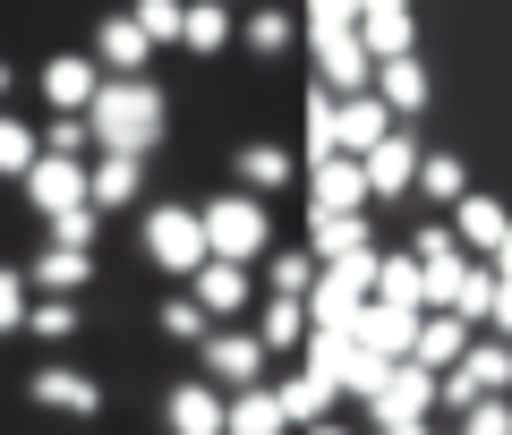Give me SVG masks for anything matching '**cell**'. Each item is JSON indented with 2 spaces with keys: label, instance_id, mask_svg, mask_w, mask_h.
Segmentation results:
<instances>
[{
  "label": "cell",
  "instance_id": "obj_19",
  "mask_svg": "<svg viewBox=\"0 0 512 435\" xmlns=\"http://www.w3.org/2000/svg\"><path fill=\"white\" fill-rule=\"evenodd\" d=\"M94 86H103V69H94L86 52H52V60H43V103H52V111H86Z\"/></svg>",
  "mask_w": 512,
  "mask_h": 435
},
{
  "label": "cell",
  "instance_id": "obj_22",
  "mask_svg": "<svg viewBox=\"0 0 512 435\" xmlns=\"http://www.w3.org/2000/svg\"><path fill=\"white\" fill-rule=\"evenodd\" d=\"M222 435H291V418H282L274 384H248V393H222Z\"/></svg>",
  "mask_w": 512,
  "mask_h": 435
},
{
  "label": "cell",
  "instance_id": "obj_30",
  "mask_svg": "<svg viewBox=\"0 0 512 435\" xmlns=\"http://www.w3.org/2000/svg\"><path fill=\"white\" fill-rule=\"evenodd\" d=\"M461 376H470L478 393H512V342H487V333H478V342L461 350Z\"/></svg>",
  "mask_w": 512,
  "mask_h": 435
},
{
  "label": "cell",
  "instance_id": "obj_44",
  "mask_svg": "<svg viewBox=\"0 0 512 435\" xmlns=\"http://www.w3.org/2000/svg\"><path fill=\"white\" fill-rule=\"evenodd\" d=\"M299 26H359V0H308Z\"/></svg>",
  "mask_w": 512,
  "mask_h": 435
},
{
  "label": "cell",
  "instance_id": "obj_34",
  "mask_svg": "<svg viewBox=\"0 0 512 435\" xmlns=\"http://www.w3.org/2000/svg\"><path fill=\"white\" fill-rule=\"evenodd\" d=\"M35 137H43V154H60V163H86V154H94L86 111H52V128H35Z\"/></svg>",
  "mask_w": 512,
  "mask_h": 435
},
{
  "label": "cell",
  "instance_id": "obj_39",
  "mask_svg": "<svg viewBox=\"0 0 512 435\" xmlns=\"http://www.w3.org/2000/svg\"><path fill=\"white\" fill-rule=\"evenodd\" d=\"M487 299H495V265H470V282H461V299H453V316H461V325H487Z\"/></svg>",
  "mask_w": 512,
  "mask_h": 435
},
{
  "label": "cell",
  "instance_id": "obj_46",
  "mask_svg": "<svg viewBox=\"0 0 512 435\" xmlns=\"http://www.w3.org/2000/svg\"><path fill=\"white\" fill-rule=\"evenodd\" d=\"M487 265H495V273L512 282V222H504V239H495V256H487Z\"/></svg>",
  "mask_w": 512,
  "mask_h": 435
},
{
  "label": "cell",
  "instance_id": "obj_10",
  "mask_svg": "<svg viewBox=\"0 0 512 435\" xmlns=\"http://www.w3.org/2000/svg\"><path fill=\"white\" fill-rule=\"evenodd\" d=\"M137 197H146V154H94L86 163V205L94 214H120Z\"/></svg>",
  "mask_w": 512,
  "mask_h": 435
},
{
  "label": "cell",
  "instance_id": "obj_12",
  "mask_svg": "<svg viewBox=\"0 0 512 435\" xmlns=\"http://www.w3.org/2000/svg\"><path fill=\"white\" fill-rule=\"evenodd\" d=\"M26 393H35L43 410H60V418H103V384H94L86 367H35Z\"/></svg>",
  "mask_w": 512,
  "mask_h": 435
},
{
  "label": "cell",
  "instance_id": "obj_45",
  "mask_svg": "<svg viewBox=\"0 0 512 435\" xmlns=\"http://www.w3.org/2000/svg\"><path fill=\"white\" fill-rule=\"evenodd\" d=\"M487 325H495V342H512V282L495 273V299H487Z\"/></svg>",
  "mask_w": 512,
  "mask_h": 435
},
{
  "label": "cell",
  "instance_id": "obj_35",
  "mask_svg": "<svg viewBox=\"0 0 512 435\" xmlns=\"http://www.w3.org/2000/svg\"><path fill=\"white\" fill-rule=\"evenodd\" d=\"M35 154H43V137L26 120H9V111H0V180H26V171H35Z\"/></svg>",
  "mask_w": 512,
  "mask_h": 435
},
{
  "label": "cell",
  "instance_id": "obj_27",
  "mask_svg": "<svg viewBox=\"0 0 512 435\" xmlns=\"http://www.w3.org/2000/svg\"><path fill=\"white\" fill-rule=\"evenodd\" d=\"M410 197H427V205H444V214H453V205L470 197V163H461V154H419V180H410Z\"/></svg>",
  "mask_w": 512,
  "mask_h": 435
},
{
  "label": "cell",
  "instance_id": "obj_32",
  "mask_svg": "<svg viewBox=\"0 0 512 435\" xmlns=\"http://www.w3.org/2000/svg\"><path fill=\"white\" fill-rule=\"evenodd\" d=\"M256 342H265V359H274V350H299V342H308V308H299V299H265Z\"/></svg>",
  "mask_w": 512,
  "mask_h": 435
},
{
  "label": "cell",
  "instance_id": "obj_41",
  "mask_svg": "<svg viewBox=\"0 0 512 435\" xmlns=\"http://www.w3.org/2000/svg\"><path fill=\"white\" fill-rule=\"evenodd\" d=\"M163 333H171V342H205L214 325H205V308H197V299H163Z\"/></svg>",
  "mask_w": 512,
  "mask_h": 435
},
{
  "label": "cell",
  "instance_id": "obj_14",
  "mask_svg": "<svg viewBox=\"0 0 512 435\" xmlns=\"http://www.w3.org/2000/svg\"><path fill=\"white\" fill-rule=\"evenodd\" d=\"M308 214H367V180L350 154H325L308 163Z\"/></svg>",
  "mask_w": 512,
  "mask_h": 435
},
{
  "label": "cell",
  "instance_id": "obj_38",
  "mask_svg": "<svg viewBox=\"0 0 512 435\" xmlns=\"http://www.w3.org/2000/svg\"><path fill=\"white\" fill-rule=\"evenodd\" d=\"M43 231H52L43 248H94V239H103V214H94V205H69V214H52Z\"/></svg>",
  "mask_w": 512,
  "mask_h": 435
},
{
  "label": "cell",
  "instance_id": "obj_11",
  "mask_svg": "<svg viewBox=\"0 0 512 435\" xmlns=\"http://www.w3.org/2000/svg\"><path fill=\"white\" fill-rule=\"evenodd\" d=\"M367 94H376V103L393 111L402 128L419 120L427 103H436V94H427V60H419V52H410V60H376V77H367Z\"/></svg>",
  "mask_w": 512,
  "mask_h": 435
},
{
  "label": "cell",
  "instance_id": "obj_4",
  "mask_svg": "<svg viewBox=\"0 0 512 435\" xmlns=\"http://www.w3.org/2000/svg\"><path fill=\"white\" fill-rule=\"evenodd\" d=\"M146 265H163V273H197L205 265V231H197V205H146Z\"/></svg>",
  "mask_w": 512,
  "mask_h": 435
},
{
  "label": "cell",
  "instance_id": "obj_31",
  "mask_svg": "<svg viewBox=\"0 0 512 435\" xmlns=\"http://www.w3.org/2000/svg\"><path fill=\"white\" fill-rule=\"evenodd\" d=\"M367 299H393V308H410V316H419V256H410V248L376 256V290H367Z\"/></svg>",
  "mask_w": 512,
  "mask_h": 435
},
{
  "label": "cell",
  "instance_id": "obj_29",
  "mask_svg": "<svg viewBox=\"0 0 512 435\" xmlns=\"http://www.w3.org/2000/svg\"><path fill=\"white\" fill-rule=\"evenodd\" d=\"M316 256L308 248H265V299H308Z\"/></svg>",
  "mask_w": 512,
  "mask_h": 435
},
{
  "label": "cell",
  "instance_id": "obj_42",
  "mask_svg": "<svg viewBox=\"0 0 512 435\" xmlns=\"http://www.w3.org/2000/svg\"><path fill=\"white\" fill-rule=\"evenodd\" d=\"M26 299H35V290H26V273H18V265H0V333H18V325H26Z\"/></svg>",
  "mask_w": 512,
  "mask_h": 435
},
{
  "label": "cell",
  "instance_id": "obj_16",
  "mask_svg": "<svg viewBox=\"0 0 512 435\" xmlns=\"http://www.w3.org/2000/svg\"><path fill=\"white\" fill-rule=\"evenodd\" d=\"M18 273H26L35 299H77V290L94 282V248H43L35 265H18Z\"/></svg>",
  "mask_w": 512,
  "mask_h": 435
},
{
  "label": "cell",
  "instance_id": "obj_50",
  "mask_svg": "<svg viewBox=\"0 0 512 435\" xmlns=\"http://www.w3.org/2000/svg\"><path fill=\"white\" fill-rule=\"evenodd\" d=\"M9 86H18V69H9V60H0V94H9Z\"/></svg>",
  "mask_w": 512,
  "mask_h": 435
},
{
  "label": "cell",
  "instance_id": "obj_15",
  "mask_svg": "<svg viewBox=\"0 0 512 435\" xmlns=\"http://www.w3.org/2000/svg\"><path fill=\"white\" fill-rule=\"evenodd\" d=\"M410 333H419V316L393 308V299H367V308L350 316V342L376 350V359H410Z\"/></svg>",
  "mask_w": 512,
  "mask_h": 435
},
{
  "label": "cell",
  "instance_id": "obj_18",
  "mask_svg": "<svg viewBox=\"0 0 512 435\" xmlns=\"http://www.w3.org/2000/svg\"><path fill=\"white\" fill-rule=\"evenodd\" d=\"M478 333L461 325V316H419V333H410V367H427V376H444V367H461V350H470Z\"/></svg>",
  "mask_w": 512,
  "mask_h": 435
},
{
  "label": "cell",
  "instance_id": "obj_20",
  "mask_svg": "<svg viewBox=\"0 0 512 435\" xmlns=\"http://www.w3.org/2000/svg\"><path fill=\"white\" fill-rule=\"evenodd\" d=\"M504 222H512V205H495V197H461L453 205V239H461V256H478V265H487L495 256V239H504Z\"/></svg>",
  "mask_w": 512,
  "mask_h": 435
},
{
  "label": "cell",
  "instance_id": "obj_7",
  "mask_svg": "<svg viewBox=\"0 0 512 435\" xmlns=\"http://www.w3.org/2000/svg\"><path fill=\"white\" fill-rule=\"evenodd\" d=\"M359 180H367V197H410V180H419V128H393L384 145H367Z\"/></svg>",
  "mask_w": 512,
  "mask_h": 435
},
{
  "label": "cell",
  "instance_id": "obj_9",
  "mask_svg": "<svg viewBox=\"0 0 512 435\" xmlns=\"http://www.w3.org/2000/svg\"><path fill=\"white\" fill-rule=\"evenodd\" d=\"M188 299L205 308V325H231V316L256 299V290H248V265H222V256H205V265L188 273Z\"/></svg>",
  "mask_w": 512,
  "mask_h": 435
},
{
  "label": "cell",
  "instance_id": "obj_48",
  "mask_svg": "<svg viewBox=\"0 0 512 435\" xmlns=\"http://www.w3.org/2000/svg\"><path fill=\"white\" fill-rule=\"evenodd\" d=\"M367 9H410V0H359V18H367Z\"/></svg>",
  "mask_w": 512,
  "mask_h": 435
},
{
  "label": "cell",
  "instance_id": "obj_1",
  "mask_svg": "<svg viewBox=\"0 0 512 435\" xmlns=\"http://www.w3.org/2000/svg\"><path fill=\"white\" fill-rule=\"evenodd\" d=\"M163 86L154 77H103L86 103V128H94V154H154L163 145Z\"/></svg>",
  "mask_w": 512,
  "mask_h": 435
},
{
  "label": "cell",
  "instance_id": "obj_3",
  "mask_svg": "<svg viewBox=\"0 0 512 435\" xmlns=\"http://www.w3.org/2000/svg\"><path fill=\"white\" fill-rule=\"evenodd\" d=\"M197 376L214 384V393H248V384H265V342L239 325H214L197 342Z\"/></svg>",
  "mask_w": 512,
  "mask_h": 435
},
{
  "label": "cell",
  "instance_id": "obj_23",
  "mask_svg": "<svg viewBox=\"0 0 512 435\" xmlns=\"http://www.w3.org/2000/svg\"><path fill=\"white\" fill-rule=\"evenodd\" d=\"M359 52L367 60H410L419 52V18H410V9H367L359 18Z\"/></svg>",
  "mask_w": 512,
  "mask_h": 435
},
{
  "label": "cell",
  "instance_id": "obj_24",
  "mask_svg": "<svg viewBox=\"0 0 512 435\" xmlns=\"http://www.w3.org/2000/svg\"><path fill=\"white\" fill-rule=\"evenodd\" d=\"M239 35V18H231V0H188L180 9V52H197V60H214L222 43Z\"/></svg>",
  "mask_w": 512,
  "mask_h": 435
},
{
  "label": "cell",
  "instance_id": "obj_49",
  "mask_svg": "<svg viewBox=\"0 0 512 435\" xmlns=\"http://www.w3.org/2000/svg\"><path fill=\"white\" fill-rule=\"evenodd\" d=\"M367 435H427V427H367Z\"/></svg>",
  "mask_w": 512,
  "mask_h": 435
},
{
  "label": "cell",
  "instance_id": "obj_47",
  "mask_svg": "<svg viewBox=\"0 0 512 435\" xmlns=\"http://www.w3.org/2000/svg\"><path fill=\"white\" fill-rule=\"evenodd\" d=\"M299 435H350V427H342V418H316V427H299Z\"/></svg>",
  "mask_w": 512,
  "mask_h": 435
},
{
  "label": "cell",
  "instance_id": "obj_21",
  "mask_svg": "<svg viewBox=\"0 0 512 435\" xmlns=\"http://www.w3.org/2000/svg\"><path fill=\"white\" fill-rule=\"evenodd\" d=\"M163 427H171V435H222V393H214L205 376L171 384V401H163Z\"/></svg>",
  "mask_w": 512,
  "mask_h": 435
},
{
  "label": "cell",
  "instance_id": "obj_5",
  "mask_svg": "<svg viewBox=\"0 0 512 435\" xmlns=\"http://www.w3.org/2000/svg\"><path fill=\"white\" fill-rule=\"evenodd\" d=\"M427 418H436V376L410 367V359H393L384 384L367 393V427H427Z\"/></svg>",
  "mask_w": 512,
  "mask_h": 435
},
{
  "label": "cell",
  "instance_id": "obj_28",
  "mask_svg": "<svg viewBox=\"0 0 512 435\" xmlns=\"http://www.w3.org/2000/svg\"><path fill=\"white\" fill-rule=\"evenodd\" d=\"M350 248H376V239H367V214H308V256L316 265H333V256H350Z\"/></svg>",
  "mask_w": 512,
  "mask_h": 435
},
{
  "label": "cell",
  "instance_id": "obj_33",
  "mask_svg": "<svg viewBox=\"0 0 512 435\" xmlns=\"http://www.w3.org/2000/svg\"><path fill=\"white\" fill-rule=\"evenodd\" d=\"M239 43H248L256 60H274V52L299 43V18H282V9H248V18H239Z\"/></svg>",
  "mask_w": 512,
  "mask_h": 435
},
{
  "label": "cell",
  "instance_id": "obj_43",
  "mask_svg": "<svg viewBox=\"0 0 512 435\" xmlns=\"http://www.w3.org/2000/svg\"><path fill=\"white\" fill-rule=\"evenodd\" d=\"M453 248H461L453 222H419V239H410V256H419V265H427V256H453Z\"/></svg>",
  "mask_w": 512,
  "mask_h": 435
},
{
  "label": "cell",
  "instance_id": "obj_37",
  "mask_svg": "<svg viewBox=\"0 0 512 435\" xmlns=\"http://www.w3.org/2000/svg\"><path fill=\"white\" fill-rule=\"evenodd\" d=\"M180 9H188V0H137V9H128V26L163 52V43H180Z\"/></svg>",
  "mask_w": 512,
  "mask_h": 435
},
{
  "label": "cell",
  "instance_id": "obj_13",
  "mask_svg": "<svg viewBox=\"0 0 512 435\" xmlns=\"http://www.w3.org/2000/svg\"><path fill=\"white\" fill-rule=\"evenodd\" d=\"M26 205H35L43 222L69 214V205H86V163H60V154H35V171H26Z\"/></svg>",
  "mask_w": 512,
  "mask_h": 435
},
{
  "label": "cell",
  "instance_id": "obj_6",
  "mask_svg": "<svg viewBox=\"0 0 512 435\" xmlns=\"http://www.w3.org/2000/svg\"><path fill=\"white\" fill-rule=\"evenodd\" d=\"M308 52H316V86L333 94H367L376 60L359 52V26H308Z\"/></svg>",
  "mask_w": 512,
  "mask_h": 435
},
{
  "label": "cell",
  "instance_id": "obj_2",
  "mask_svg": "<svg viewBox=\"0 0 512 435\" xmlns=\"http://www.w3.org/2000/svg\"><path fill=\"white\" fill-rule=\"evenodd\" d=\"M197 231H205V256H222V265H256V256L274 248V214H265V197H248V188L205 197Z\"/></svg>",
  "mask_w": 512,
  "mask_h": 435
},
{
  "label": "cell",
  "instance_id": "obj_40",
  "mask_svg": "<svg viewBox=\"0 0 512 435\" xmlns=\"http://www.w3.org/2000/svg\"><path fill=\"white\" fill-rule=\"evenodd\" d=\"M461 435H512V393H487L461 410Z\"/></svg>",
  "mask_w": 512,
  "mask_h": 435
},
{
  "label": "cell",
  "instance_id": "obj_26",
  "mask_svg": "<svg viewBox=\"0 0 512 435\" xmlns=\"http://www.w3.org/2000/svg\"><path fill=\"white\" fill-rule=\"evenodd\" d=\"M231 171H239V188H248V197H274V188H291V154H282L274 137H256V145H239L231 154Z\"/></svg>",
  "mask_w": 512,
  "mask_h": 435
},
{
  "label": "cell",
  "instance_id": "obj_25",
  "mask_svg": "<svg viewBox=\"0 0 512 435\" xmlns=\"http://www.w3.org/2000/svg\"><path fill=\"white\" fill-rule=\"evenodd\" d=\"M274 401H282V418H291V427H316V418H333V401H342V393H333L316 367H291V376L274 384Z\"/></svg>",
  "mask_w": 512,
  "mask_h": 435
},
{
  "label": "cell",
  "instance_id": "obj_8",
  "mask_svg": "<svg viewBox=\"0 0 512 435\" xmlns=\"http://www.w3.org/2000/svg\"><path fill=\"white\" fill-rule=\"evenodd\" d=\"M393 128H402V120H393L376 94H333V154H350V163H359L367 145H384Z\"/></svg>",
  "mask_w": 512,
  "mask_h": 435
},
{
  "label": "cell",
  "instance_id": "obj_17",
  "mask_svg": "<svg viewBox=\"0 0 512 435\" xmlns=\"http://www.w3.org/2000/svg\"><path fill=\"white\" fill-rule=\"evenodd\" d=\"M94 69H103V77H146V60H154V43L146 35H137V26H128V9H120V18H103V26H94Z\"/></svg>",
  "mask_w": 512,
  "mask_h": 435
},
{
  "label": "cell",
  "instance_id": "obj_36",
  "mask_svg": "<svg viewBox=\"0 0 512 435\" xmlns=\"http://www.w3.org/2000/svg\"><path fill=\"white\" fill-rule=\"evenodd\" d=\"M77 325H86L77 299H26V333H43V342H69Z\"/></svg>",
  "mask_w": 512,
  "mask_h": 435
}]
</instances>
